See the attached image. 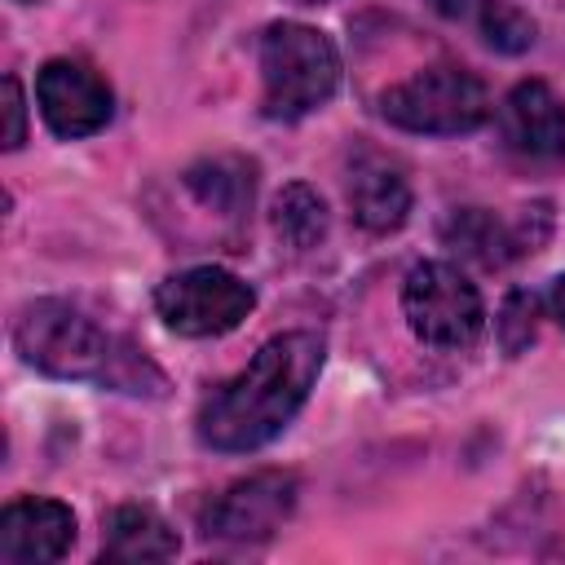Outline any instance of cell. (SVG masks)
I'll use <instances>...</instances> for the list:
<instances>
[{
    "instance_id": "6da1fadb",
    "label": "cell",
    "mask_w": 565,
    "mask_h": 565,
    "mask_svg": "<svg viewBox=\"0 0 565 565\" xmlns=\"http://www.w3.org/2000/svg\"><path fill=\"white\" fill-rule=\"evenodd\" d=\"M327 362V340L318 331H282L265 340L252 362L216 384L194 419V433L207 450L247 455L269 446L309 402Z\"/></svg>"
},
{
    "instance_id": "7a4b0ae2",
    "label": "cell",
    "mask_w": 565,
    "mask_h": 565,
    "mask_svg": "<svg viewBox=\"0 0 565 565\" xmlns=\"http://www.w3.org/2000/svg\"><path fill=\"white\" fill-rule=\"evenodd\" d=\"M13 344L26 366L53 380H88L115 393H150L168 388L163 371L124 335H110L97 318H88L71 300H31L13 322Z\"/></svg>"
},
{
    "instance_id": "3957f363",
    "label": "cell",
    "mask_w": 565,
    "mask_h": 565,
    "mask_svg": "<svg viewBox=\"0 0 565 565\" xmlns=\"http://www.w3.org/2000/svg\"><path fill=\"white\" fill-rule=\"evenodd\" d=\"M260 110L265 119H305L340 88V53L309 22H274L260 35Z\"/></svg>"
},
{
    "instance_id": "277c9868",
    "label": "cell",
    "mask_w": 565,
    "mask_h": 565,
    "mask_svg": "<svg viewBox=\"0 0 565 565\" xmlns=\"http://www.w3.org/2000/svg\"><path fill=\"white\" fill-rule=\"evenodd\" d=\"M380 115L415 137H463L490 119V93L468 66L437 62L384 88Z\"/></svg>"
},
{
    "instance_id": "5b68a950",
    "label": "cell",
    "mask_w": 565,
    "mask_h": 565,
    "mask_svg": "<svg viewBox=\"0 0 565 565\" xmlns=\"http://www.w3.org/2000/svg\"><path fill=\"white\" fill-rule=\"evenodd\" d=\"M402 313L415 340L433 349H472L486 331V300L477 282L450 260H419L402 282Z\"/></svg>"
},
{
    "instance_id": "8992f818",
    "label": "cell",
    "mask_w": 565,
    "mask_h": 565,
    "mask_svg": "<svg viewBox=\"0 0 565 565\" xmlns=\"http://www.w3.org/2000/svg\"><path fill=\"white\" fill-rule=\"evenodd\" d=\"M154 309L168 322V331L185 340H212L243 327V318L256 309V287L221 265H194L168 274L154 287Z\"/></svg>"
},
{
    "instance_id": "52a82bcc",
    "label": "cell",
    "mask_w": 565,
    "mask_h": 565,
    "mask_svg": "<svg viewBox=\"0 0 565 565\" xmlns=\"http://www.w3.org/2000/svg\"><path fill=\"white\" fill-rule=\"evenodd\" d=\"M296 499H300V481L291 472L269 468V472L243 477L203 508V534L225 543H265L287 525V516L296 512Z\"/></svg>"
},
{
    "instance_id": "ba28073f",
    "label": "cell",
    "mask_w": 565,
    "mask_h": 565,
    "mask_svg": "<svg viewBox=\"0 0 565 565\" xmlns=\"http://www.w3.org/2000/svg\"><path fill=\"white\" fill-rule=\"evenodd\" d=\"M35 106L49 124L53 137L62 141H79L93 137L110 124L115 115V93L110 84L75 57H49L35 75Z\"/></svg>"
},
{
    "instance_id": "9c48e42d",
    "label": "cell",
    "mask_w": 565,
    "mask_h": 565,
    "mask_svg": "<svg viewBox=\"0 0 565 565\" xmlns=\"http://www.w3.org/2000/svg\"><path fill=\"white\" fill-rule=\"evenodd\" d=\"M349 212L366 234H393L411 216V181L397 159L358 146L349 154V177H344Z\"/></svg>"
},
{
    "instance_id": "30bf717a",
    "label": "cell",
    "mask_w": 565,
    "mask_h": 565,
    "mask_svg": "<svg viewBox=\"0 0 565 565\" xmlns=\"http://www.w3.org/2000/svg\"><path fill=\"white\" fill-rule=\"evenodd\" d=\"M503 146L530 163L565 159V102L543 79H521L499 106Z\"/></svg>"
},
{
    "instance_id": "8fae6325",
    "label": "cell",
    "mask_w": 565,
    "mask_h": 565,
    "mask_svg": "<svg viewBox=\"0 0 565 565\" xmlns=\"http://www.w3.org/2000/svg\"><path fill=\"white\" fill-rule=\"evenodd\" d=\"M75 543V512L57 499H13L0 512V561L4 565H49Z\"/></svg>"
},
{
    "instance_id": "7c38bea8",
    "label": "cell",
    "mask_w": 565,
    "mask_h": 565,
    "mask_svg": "<svg viewBox=\"0 0 565 565\" xmlns=\"http://www.w3.org/2000/svg\"><path fill=\"white\" fill-rule=\"evenodd\" d=\"M181 552L177 530L146 503H124L106 516L102 534V556L115 565H150V561H172Z\"/></svg>"
},
{
    "instance_id": "4fadbf2b",
    "label": "cell",
    "mask_w": 565,
    "mask_h": 565,
    "mask_svg": "<svg viewBox=\"0 0 565 565\" xmlns=\"http://www.w3.org/2000/svg\"><path fill=\"white\" fill-rule=\"evenodd\" d=\"M185 190L216 216L238 221L256 199V163L243 154H207L185 168Z\"/></svg>"
},
{
    "instance_id": "5bb4252c",
    "label": "cell",
    "mask_w": 565,
    "mask_h": 565,
    "mask_svg": "<svg viewBox=\"0 0 565 565\" xmlns=\"http://www.w3.org/2000/svg\"><path fill=\"white\" fill-rule=\"evenodd\" d=\"M441 243L450 252H459L463 260H477L486 269H499V265H508L512 256L525 252V238L508 221H499L494 212H486V207H459V212H450L446 225H441Z\"/></svg>"
},
{
    "instance_id": "9a60e30c",
    "label": "cell",
    "mask_w": 565,
    "mask_h": 565,
    "mask_svg": "<svg viewBox=\"0 0 565 565\" xmlns=\"http://www.w3.org/2000/svg\"><path fill=\"white\" fill-rule=\"evenodd\" d=\"M269 221H274L278 243L291 247V252H313V247L327 238V230H331V212H327L322 194H318L309 181L282 185V190L274 194Z\"/></svg>"
},
{
    "instance_id": "2e32d148",
    "label": "cell",
    "mask_w": 565,
    "mask_h": 565,
    "mask_svg": "<svg viewBox=\"0 0 565 565\" xmlns=\"http://www.w3.org/2000/svg\"><path fill=\"white\" fill-rule=\"evenodd\" d=\"M472 26H477V35H481L494 53H508V57L534 49V40H539V22H534L516 0H477Z\"/></svg>"
},
{
    "instance_id": "e0dca14e",
    "label": "cell",
    "mask_w": 565,
    "mask_h": 565,
    "mask_svg": "<svg viewBox=\"0 0 565 565\" xmlns=\"http://www.w3.org/2000/svg\"><path fill=\"white\" fill-rule=\"evenodd\" d=\"M494 335H499L508 358H521L539 335V296L525 287L508 291L499 305V318H494Z\"/></svg>"
},
{
    "instance_id": "ac0fdd59",
    "label": "cell",
    "mask_w": 565,
    "mask_h": 565,
    "mask_svg": "<svg viewBox=\"0 0 565 565\" xmlns=\"http://www.w3.org/2000/svg\"><path fill=\"white\" fill-rule=\"evenodd\" d=\"M4 119H9L4 150H22V141H26V97H22L18 75H4Z\"/></svg>"
},
{
    "instance_id": "d6986e66",
    "label": "cell",
    "mask_w": 565,
    "mask_h": 565,
    "mask_svg": "<svg viewBox=\"0 0 565 565\" xmlns=\"http://www.w3.org/2000/svg\"><path fill=\"white\" fill-rule=\"evenodd\" d=\"M428 4L450 22H472V13H477V0H428Z\"/></svg>"
},
{
    "instance_id": "ffe728a7",
    "label": "cell",
    "mask_w": 565,
    "mask_h": 565,
    "mask_svg": "<svg viewBox=\"0 0 565 565\" xmlns=\"http://www.w3.org/2000/svg\"><path fill=\"white\" fill-rule=\"evenodd\" d=\"M547 309H552V318L565 327V274L552 278V287H547Z\"/></svg>"
},
{
    "instance_id": "44dd1931",
    "label": "cell",
    "mask_w": 565,
    "mask_h": 565,
    "mask_svg": "<svg viewBox=\"0 0 565 565\" xmlns=\"http://www.w3.org/2000/svg\"><path fill=\"white\" fill-rule=\"evenodd\" d=\"M300 4H327V0H300Z\"/></svg>"
},
{
    "instance_id": "7402d4cb",
    "label": "cell",
    "mask_w": 565,
    "mask_h": 565,
    "mask_svg": "<svg viewBox=\"0 0 565 565\" xmlns=\"http://www.w3.org/2000/svg\"><path fill=\"white\" fill-rule=\"evenodd\" d=\"M18 4H35V0H18Z\"/></svg>"
}]
</instances>
